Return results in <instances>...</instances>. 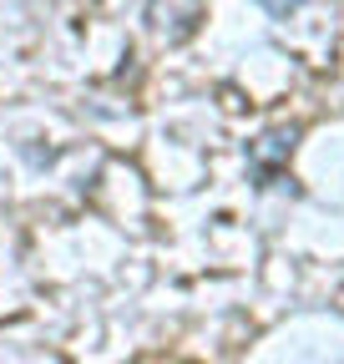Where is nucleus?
I'll return each mask as SVG.
<instances>
[{
    "instance_id": "7ed1b4c3",
    "label": "nucleus",
    "mask_w": 344,
    "mask_h": 364,
    "mask_svg": "<svg viewBox=\"0 0 344 364\" xmlns=\"http://www.w3.org/2000/svg\"><path fill=\"white\" fill-rule=\"evenodd\" d=\"M258 6H264L269 16H279V21H284V16H294L299 6H304V0H258Z\"/></svg>"
},
{
    "instance_id": "f257e3e1",
    "label": "nucleus",
    "mask_w": 344,
    "mask_h": 364,
    "mask_svg": "<svg viewBox=\"0 0 344 364\" xmlns=\"http://www.w3.org/2000/svg\"><path fill=\"white\" fill-rule=\"evenodd\" d=\"M294 142H299V127H269L258 142H248V167L258 177V188H269V182L279 177V167L289 162Z\"/></svg>"
},
{
    "instance_id": "f03ea898",
    "label": "nucleus",
    "mask_w": 344,
    "mask_h": 364,
    "mask_svg": "<svg viewBox=\"0 0 344 364\" xmlns=\"http://www.w3.org/2000/svg\"><path fill=\"white\" fill-rule=\"evenodd\" d=\"M147 21H152L157 36H167L172 46H178V41L198 36V26H203V6H198V0H152V6H147Z\"/></svg>"
}]
</instances>
